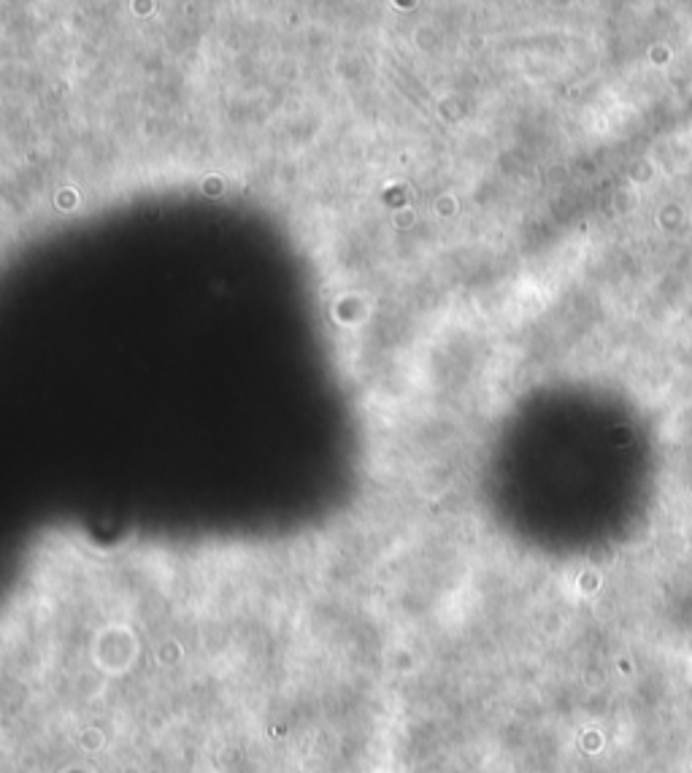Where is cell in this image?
<instances>
[{"label":"cell","instance_id":"obj_1","mask_svg":"<svg viewBox=\"0 0 692 773\" xmlns=\"http://www.w3.org/2000/svg\"><path fill=\"white\" fill-rule=\"evenodd\" d=\"M136 638L125 628H111L95 638V665L109 676H122L136 660Z\"/></svg>","mask_w":692,"mask_h":773}]
</instances>
